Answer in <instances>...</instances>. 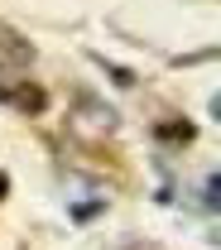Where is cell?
Listing matches in <instances>:
<instances>
[{
	"label": "cell",
	"mask_w": 221,
	"mask_h": 250,
	"mask_svg": "<svg viewBox=\"0 0 221 250\" xmlns=\"http://www.w3.org/2000/svg\"><path fill=\"white\" fill-rule=\"evenodd\" d=\"M0 192H5V178H0Z\"/></svg>",
	"instance_id": "obj_2"
},
{
	"label": "cell",
	"mask_w": 221,
	"mask_h": 250,
	"mask_svg": "<svg viewBox=\"0 0 221 250\" xmlns=\"http://www.w3.org/2000/svg\"><path fill=\"white\" fill-rule=\"evenodd\" d=\"M10 101H15L20 111H43L48 92H39V87H10Z\"/></svg>",
	"instance_id": "obj_1"
}]
</instances>
